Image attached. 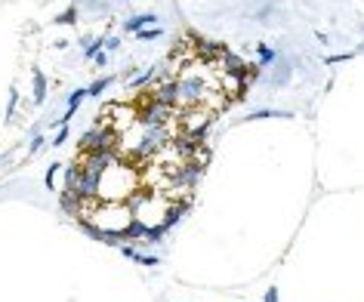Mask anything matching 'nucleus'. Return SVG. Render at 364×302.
<instances>
[{
	"mask_svg": "<svg viewBox=\"0 0 364 302\" xmlns=\"http://www.w3.org/2000/svg\"><path fill=\"white\" fill-rule=\"evenodd\" d=\"M31 80H34V102L43 105V99H47V77H43L41 68L31 71Z\"/></svg>",
	"mask_w": 364,
	"mask_h": 302,
	"instance_id": "nucleus-13",
	"label": "nucleus"
},
{
	"mask_svg": "<svg viewBox=\"0 0 364 302\" xmlns=\"http://www.w3.org/2000/svg\"><path fill=\"white\" fill-rule=\"evenodd\" d=\"M220 62H223V71H225V75H229V80L235 77V84H238L241 90H244V87H247V80H250V75H259V71H257V68H250V65H247V62H244L241 56H235V53H225V56H223Z\"/></svg>",
	"mask_w": 364,
	"mask_h": 302,
	"instance_id": "nucleus-7",
	"label": "nucleus"
},
{
	"mask_svg": "<svg viewBox=\"0 0 364 302\" xmlns=\"http://www.w3.org/2000/svg\"><path fill=\"white\" fill-rule=\"evenodd\" d=\"M59 207L65 210L68 216H75V219H84V216H87V210H90V207L84 204V200H80V198L75 195V191H65V188L59 191Z\"/></svg>",
	"mask_w": 364,
	"mask_h": 302,
	"instance_id": "nucleus-9",
	"label": "nucleus"
},
{
	"mask_svg": "<svg viewBox=\"0 0 364 302\" xmlns=\"http://www.w3.org/2000/svg\"><path fill=\"white\" fill-rule=\"evenodd\" d=\"M75 19H77V6H71V10H68V13H62L56 22H59V25H71Z\"/></svg>",
	"mask_w": 364,
	"mask_h": 302,
	"instance_id": "nucleus-22",
	"label": "nucleus"
},
{
	"mask_svg": "<svg viewBox=\"0 0 364 302\" xmlns=\"http://www.w3.org/2000/svg\"><path fill=\"white\" fill-rule=\"evenodd\" d=\"M266 302H278V290H275V287L266 290Z\"/></svg>",
	"mask_w": 364,
	"mask_h": 302,
	"instance_id": "nucleus-26",
	"label": "nucleus"
},
{
	"mask_svg": "<svg viewBox=\"0 0 364 302\" xmlns=\"http://www.w3.org/2000/svg\"><path fill=\"white\" fill-rule=\"evenodd\" d=\"M161 34H164V28H161V25H158V28H151V25H149V28L136 31V38H139V41H158Z\"/></svg>",
	"mask_w": 364,
	"mask_h": 302,
	"instance_id": "nucleus-19",
	"label": "nucleus"
},
{
	"mask_svg": "<svg viewBox=\"0 0 364 302\" xmlns=\"http://www.w3.org/2000/svg\"><path fill=\"white\" fill-rule=\"evenodd\" d=\"M87 99V90H75V93H71V99H68V112H65V117H62V124H68V117L77 112V105L84 102Z\"/></svg>",
	"mask_w": 364,
	"mask_h": 302,
	"instance_id": "nucleus-14",
	"label": "nucleus"
},
{
	"mask_svg": "<svg viewBox=\"0 0 364 302\" xmlns=\"http://www.w3.org/2000/svg\"><path fill=\"white\" fill-rule=\"evenodd\" d=\"M139 262H142V265H158V259H154V256H142Z\"/></svg>",
	"mask_w": 364,
	"mask_h": 302,
	"instance_id": "nucleus-28",
	"label": "nucleus"
},
{
	"mask_svg": "<svg viewBox=\"0 0 364 302\" xmlns=\"http://www.w3.org/2000/svg\"><path fill=\"white\" fill-rule=\"evenodd\" d=\"M179 84V108H201L207 102V96H210V84L201 77V75H182L176 77Z\"/></svg>",
	"mask_w": 364,
	"mask_h": 302,
	"instance_id": "nucleus-4",
	"label": "nucleus"
},
{
	"mask_svg": "<svg viewBox=\"0 0 364 302\" xmlns=\"http://www.w3.org/2000/svg\"><path fill=\"white\" fill-rule=\"evenodd\" d=\"M164 232H167V228H164V225H149V232H145V241L158 244L161 237H164Z\"/></svg>",
	"mask_w": 364,
	"mask_h": 302,
	"instance_id": "nucleus-21",
	"label": "nucleus"
},
{
	"mask_svg": "<svg viewBox=\"0 0 364 302\" xmlns=\"http://www.w3.org/2000/svg\"><path fill=\"white\" fill-rule=\"evenodd\" d=\"M112 80H114V77H102V80H96V84L87 90V96H102V93H105V87L112 84Z\"/></svg>",
	"mask_w": 364,
	"mask_h": 302,
	"instance_id": "nucleus-20",
	"label": "nucleus"
},
{
	"mask_svg": "<svg viewBox=\"0 0 364 302\" xmlns=\"http://www.w3.org/2000/svg\"><path fill=\"white\" fill-rule=\"evenodd\" d=\"M195 43H198V59L201 62H216L225 56L223 43H213V41H195Z\"/></svg>",
	"mask_w": 364,
	"mask_h": 302,
	"instance_id": "nucleus-10",
	"label": "nucleus"
},
{
	"mask_svg": "<svg viewBox=\"0 0 364 302\" xmlns=\"http://www.w3.org/2000/svg\"><path fill=\"white\" fill-rule=\"evenodd\" d=\"M154 22V16H136V19H130V22H127V31H142V28H149V25Z\"/></svg>",
	"mask_w": 364,
	"mask_h": 302,
	"instance_id": "nucleus-17",
	"label": "nucleus"
},
{
	"mask_svg": "<svg viewBox=\"0 0 364 302\" xmlns=\"http://www.w3.org/2000/svg\"><path fill=\"white\" fill-rule=\"evenodd\" d=\"M257 53H259V65H262V68H269V65H275V62H278L275 50H272V47H266V43H259V47H257Z\"/></svg>",
	"mask_w": 364,
	"mask_h": 302,
	"instance_id": "nucleus-15",
	"label": "nucleus"
},
{
	"mask_svg": "<svg viewBox=\"0 0 364 302\" xmlns=\"http://www.w3.org/2000/svg\"><path fill=\"white\" fill-rule=\"evenodd\" d=\"M145 232H149V225H145V219H130L127 228L121 232L124 241H145Z\"/></svg>",
	"mask_w": 364,
	"mask_h": 302,
	"instance_id": "nucleus-12",
	"label": "nucleus"
},
{
	"mask_svg": "<svg viewBox=\"0 0 364 302\" xmlns=\"http://www.w3.org/2000/svg\"><path fill=\"white\" fill-rule=\"evenodd\" d=\"M151 96L158 99L161 105H167V108L176 112V108H179V84H176V77H161L158 84H154V93Z\"/></svg>",
	"mask_w": 364,
	"mask_h": 302,
	"instance_id": "nucleus-8",
	"label": "nucleus"
},
{
	"mask_svg": "<svg viewBox=\"0 0 364 302\" xmlns=\"http://www.w3.org/2000/svg\"><path fill=\"white\" fill-rule=\"evenodd\" d=\"M154 75H158V68H149V71H145V75H139V77L133 80L130 90H145V87L151 84V77H154Z\"/></svg>",
	"mask_w": 364,
	"mask_h": 302,
	"instance_id": "nucleus-18",
	"label": "nucleus"
},
{
	"mask_svg": "<svg viewBox=\"0 0 364 302\" xmlns=\"http://www.w3.org/2000/svg\"><path fill=\"white\" fill-rule=\"evenodd\" d=\"M117 142H121V136H117V130H114L112 124H96V126H90L87 133H80V139H77V151H80V154L105 151V149L117 151Z\"/></svg>",
	"mask_w": 364,
	"mask_h": 302,
	"instance_id": "nucleus-2",
	"label": "nucleus"
},
{
	"mask_svg": "<svg viewBox=\"0 0 364 302\" xmlns=\"http://www.w3.org/2000/svg\"><path fill=\"white\" fill-rule=\"evenodd\" d=\"M56 173H59V163H53V167L47 170V188H56V182H53L56 179Z\"/></svg>",
	"mask_w": 364,
	"mask_h": 302,
	"instance_id": "nucleus-23",
	"label": "nucleus"
},
{
	"mask_svg": "<svg viewBox=\"0 0 364 302\" xmlns=\"http://www.w3.org/2000/svg\"><path fill=\"white\" fill-rule=\"evenodd\" d=\"M124 256H127V259H133V262H139V259H142V253H139V250H133V247H124Z\"/></svg>",
	"mask_w": 364,
	"mask_h": 302,
	"instance_id": "nucleus-25",
	"label": "nucleus"
},
{
	"mask_svg": "<svg viewBox=\"0 0 364 302\" xmlns=\"http://www.w3.org/2000/svg\"><path fill=\"white\" fill-rule=\"evenodd\" d=\"M99 47H102V43H99V41H96V43H90V47H87V59H90V56H96Z\"/></svg>",
	"mask_w": 364,
	"mask_h": 302,
	"instance_id": "nucleus-27",
	"label": "nucleus"
},
{
	"mask_svg": "<svg viewBox=\"0 0 364 302\" xmlns=\"http://www.w3.org/2000/svg\"><path fill=\"white\" fill-rule=\"evenodd\" d=\"M102 179L105 176H96V173L80 167V161H75L65 170V191H75V195L90 207V204H96V200L102 198Z\"/></svg>",
	"mask_w": 364,
	"mask_h": 302,
	"instance_id": "nucleus-1",
	"label": "nucleus"
},
{
	"mask_svg": "<svg viewBox=\"0 0 364 302\" xmlns=\"http://www.w3.org/2000/svg\"><path fill=\"white\" fill-rule=\"evenodd\" d=\"M266 117H290L287 112H275V108H259V112H250L247 121H266Z\"/></svg>",
	"mask_w": 364,
	"mask_h": 302,
	"instance_id": "nucleus-16",
	"label": "nucleus"
},
{
	"mask_svg": "<svg viewBox=\"0 0 364 302\" xmlns=\"http://www.w3.org/2000/svg\"><path fill=\"white\" fill-rule=\"evenodd\" d=\"M170 142H173L170 126H142V136H139V142H136L133 151L139 154V161H151V158H158Z\"/></svg>",
	"mask_w": 364,
	"mask_h": 302,
	"instance_id": "nucleus-3",
	"label": "nucleus"
},
{
	"mask_svg": "<svg viewBox=\"0 0 364 302\" xmlns=\"http://www.w3.org/2000/svg\"><path fill=\"white\" fill-rule=\"evenodd\" d=\"M65 139H68V124H62V126H59V133H56V139H53V145H62Z\"/></svg>",
	"mask_w": 364,
	"mask_h": 302,
	"instance_id": "nucleus-24",
	"label": "nucleus"
},
{
	"mask_svg": "<svg viewBox=\"0 0 364 302\" xmlns=\"http://www.w3.org/2000/svg\"><path fill=\"white\" fill-rule=\"evenodd\" d=\"M173 108H167V105H161L158 99H154L151 93L142 99L139 102V112H136V121H139L142 126H170V121H173Z\"/></svg>",
	"mask_w": 364,
	"mask_h": 302,
	"instance_id": "nucleus-5",
	"label": "nucleus"
},
{
	"mask_svg": "<svg viewBox=\"0 0 364 302\" xmlns=\"http://www.w3.org/2000/svg\"><path fill=\"white\" fill-rule=\"evenodd\" d=\"M188 213V198L186 200H173V204H167V213H164V228H170V225H176L182 216Z\"/></svg>",
	"mask_w": 364,
	"mask_h": 302,
	"instance_id": "nucleus-11",
	"label": "nucleus"
},
{
	"mask_svg": "<svg viewBox=\"0 0 364 302\" xmlns=\"http://www.w3.org/2000/svg\"><path fill=\"white\" fill-rule=\"evenodd\" d=\"M80 167L90 170V173H96V176H105V173H112L117 167V151L112 149H105V151H90L80 158Z\"/></svg>",
	"mask_w": 364,
	"mask_h": 302,
	"instance_id": "nucleus-6",
	"label": "nucleus"
}]
</instances>
